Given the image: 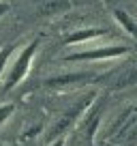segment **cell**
<instances>
[{"label": "cell", "instance_id": "1", "mask_svg": "<svg viewBox=\"0 0 137 146\" xmlns=\"http://www.w3.org/2000/svg\"><path fill=\"white\" fill-rule=\"evenodd\" d=\"M39 47H41V39H32L28 45H24L22 50H19V54L15 56V58H11V64H7L5 73H2V86H0V92H2V95L11 92L17 84L24 82V78L28 75V71H30V67H32V60L37 56Z\"/></svg>", "mask_w": 137, "mask_h": 146}, {"label": "cell", "instance_id": "2", "mask_svg": "<svg viewBox=\"0 0 137 146\" xmlns=\"http://www.w3.org/2000/svg\"><path fill=\"white\" fill-rule=\"evenodd\" d=\"M96 97H99V92H96V90H88L84 97H79V99L54 123V127L49 129V135H47V142L56 140V137H60V135H67V133L77 125V120L84 116V112L92 105V101H94Z\"/></svg>", "mask_w": 137, "mask_h": 146}, {"label": "cell", "instance_id": "3", "mask_svg": "<svg viewBox=\"0 0 137 146\" xmlns=\"http://www.w3.org/2000/svg\"><path fill=\"white\" fill-rule=\"evenodd\" d=\"M105 103H107V97L105 95H99L92 105L84 112V116L77 120V127H79V137L86 146H94V137L96 131L101 127V118H103V112H105Z\"/></svg>", "mask_w": 137, "mask_h": 146}, {"label": "cell", "instance_id": "4", "mask_svg": "<svg viewBox=\"0 0 137 146\" xmlns=\"http://www.w3.org/2000/svg\"><path fill=\"white\" fill-rule=\"evenodd\" d=\"M131 54V47L124 43H109V45H99L90 47V50H82L75 54H68L67 62H101V60H116L122 56Z\"/></svg>", "mask_w": 137, "mask_h": 146}, {"label": "cell", "instance_id": "5", "mask_svg": "<svg viewBox=\"0 0 137 146\" xmlns=\"http://www.w3.org/2000/svg\"><path fill=\"white\" fill-rule=\"evenodd\" d=\"M103 80V75H96L92 71H75V73H58V75H49L43 80L45 88H54V90H62V88H73V86H86V84H96Z\"/></svg>", "mask_w": 137, "mask_h": 146}, {"label": "cell", "instance_id": "6", "mask_svg": "<svg viewBox=\"0 0 137 146\" xmlns=\"http://www.w3.org/2000/svg\"><path fill=\"white\" fill-rule=\"evenodd\" d=\"M135 127H137V103H133V105H126V108L116 116V120L107 127V131L103 133V137H105L107 142H116V140L120 142L124 135L135 131Z\"/></svg>", "mask_w": 137, "mask_h": 146}, {"label": "cell", "instance_id": "7", "mask_svg": "<svg viewBox=\"0 0 137 146\" xmlns=\"http://www.w3.org/2000/svg\"><path fill=\"white\" fill-rule=\"evenodd\" d=\"M109 28H101V26H96V28H77V30H73V32H68V35H64L62 36V45H79V43H92V41H96V39H103V36H107L109 35Z\"/></svg>", "mask_w": 137, "mask_h": 146}, {"label": "cell", "instance_id": "8", "mask_svg": "<svg viewBox=\"0 0 137 146\" xmlns=\"http://www.w3.org/2000/svg\"><path fill=\"white\" fill-rule=\"evenodd\" d=\"M116 78H105L103 80H109V88L111 90H120V88H128L133 84H137V64H131L126 69H120L118 73H114ZM101 80V82H103Z\"/></svg>", "mask_w": 137, "mask_h": 146}, {"label": "cell", "instance_id": "9", "mask_svg": "<svg viewBox=\"0 0 137 146\" xmlns=\"http://www.w3.org/2000/svg\"><path fill=\"white\" fill-rule=\"evenodd\" d=\"M111 15H114L116 24H118V26L122 28V30L126 32L128 36L137 39V22L126 13V11H124V9H114V11H111Z\"/></svg>", "mask_w": 137, "mask_h": 146}, {"label": "cell", "instance_id": "10", "mask_svg": "<svg viewBox=\"0 0 137 146\" xmlns=\"http://www.w3.org/2000/svg\"><path fill=\"white\" fill-rule=\"evenodd\" d=\"M71 9V2L68 0H47L43 2L41 7V13L43 15H56V13H62V11Z\"/></svg>", "mask_w": 137, "mask_h": 146}, {"label": "cell", "instance_id": "11", "mask_svg": "<svg viewBox=\"0 0 137 146\" xmlns=\"http://www.w3.org/2000/svg\"><path fill=\"white\" fill-rule=\"evenodd\" d=\"M15 52H17L15 45H2L0 47V80H2V73H5L7 64L11 62V58H13Z\"/></svg>", "mask_w": 137, "mask_h": 146}, {"label": "cell", "instance_id": "12", "mask_svg": "<svg viewBox=\"0 0 137 146\" xmlns=\"http://www.w3.org/2000/svg\"><path fill=\"white\" fill-rule=\"evenodd\" d=\"M13 112H15V103H2L0 105V129L5 127V123L13 116Z\"/></svg>", "mask_w": 137, "mask_h": 146}, {"label": "cell", "instance_id": "13", "mask_svg": "<svg viewBox=\"0 0 137 146\" xmlns=\"http://www.w3.org/2000/svg\"><path fill=\"white\" fill-rule=\"evenodd\" d=\"M64 144H67V135H60V137H56V140L47 142V146H64Z\"/></svg>", "mask_w": 137, "mask_h": 146}, {"label": "cell", "instance_id": "14", "mask_svg": "<svg viewBox=\"0 0 137 146\" xmlns=\"http://www.w3.org/2000/svg\"><path fill=\"white\" fill-rule=\"evenodd\" d=\"M7 13H9V2H7V0H0V17L7 15Z\"/></svg>", "mask_w": 137, "mask_h": 146}]
</instances>
